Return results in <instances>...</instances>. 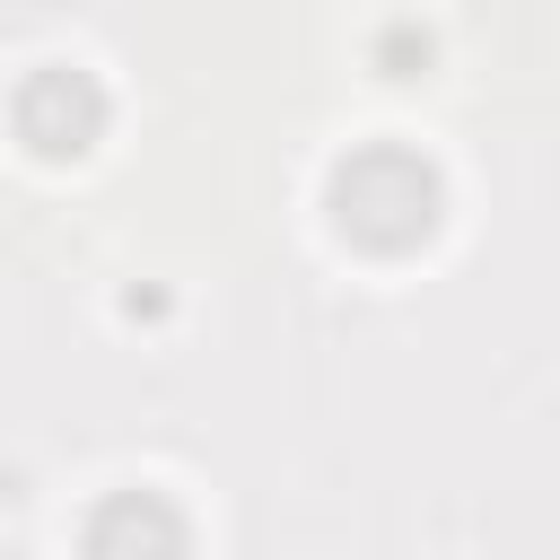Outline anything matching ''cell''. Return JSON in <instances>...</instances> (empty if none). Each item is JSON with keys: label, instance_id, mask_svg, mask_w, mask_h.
I'll list each match as a JSON object with an SVG mask.
<instances>
[{"label": "cell", "instance_id": "cell-1", "mask_svg": "<svg viewBox=\"0 0 560 560\" xmlns=\"http://www.w3.org/2000/svg\"><path fill=\"white\" fill-rule=\"evenodd\" d=\"M324 210L332 228L359 245V254H411L438 236V210H446V184L420 149L402 140H368L350 149L332 175H324Z\"/></svg>", "mask_w": 560, "mask_h": 560}, {"label": "cell", "instance_id": "cell-2", "mask_svg": "<svg viewBox=\"0 0 560 560\" xmlns=\"http://www.w3.org/2000/svg\"><path fill=\"white\" fill-rule=\"evenodd\" d=\"M9 122H18V140H26L35 158H88L96 131H105V88H96L88 70H70V61H44V70L18 79Z\"/></svg>", "mask_w": 560, "mask_h": 560}, {"label": "cell", "instance_id": "cell-3", "mask_svg": "<svg viewBox=\"0 0 560 560\" xmlns=\"http://www.w3.org/2000/svg\"><path fill=\"white\" fill-rule=\"evenodd\" d=\"M79 542H88V551H105V560H114V551H184V542H192V525L166 508V490H114V499L79 525Z\"/></svg>", "mask_w": 560, "mask_h": 560}]
</instances>
